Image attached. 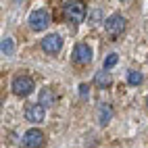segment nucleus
Returning <instances> with one entry per match:
<instances>
[{"instance_id": "0eeeda50", "label": "nucleus", "mask_w": 148, "mask_h": 148, "mask_svg": "<svg viewBox=\"0 0 148 148\" xmlns=\"http://www.w3.org/2000/svg\"><path fill=\"white\" fill-rule=\"evenodd\" d=\"M73 63L75 65H88L92 61V48L88 46V44H77L73 48Z\"/></svg>"}, {"instance_id": "4468645a", "label": "nucleus", "mask_w": 148, "mask_h": 148, "mask_svg": "<svg viewBox=\"0 0 148 148\" xmlns=\"http://www.w3.org/2000/svg\"><path fill=\"white\" fill-rule=\"evenodd\" d=\"M117 61H119V54H117V52H111V54H108V56L104 58L102 69H104V71H108L111 67H115V65H117Z\"/></svg>"}, {"instance_id": "9b49d317", "label": "nucleus", "mask_w": 148, "mask_h": 148, "mask_svg": "<svg viewBox=\"0 0 148 148\" xmlns=\"http://www.w3.org/2000/svg\"><path fill=\"white\" fill-rule=\"evenodd\" d=\"M94 84L104 90V88H108V86L113 84V77H111V73H108V71H104V69H102V71H98V73L94 75Z\"/></svg>"}, {"instance_id": "423d86ee", "label": "nucleus", "mask_w": 148, "mask_h": 148, "mask_svg": "<svg viewBox=\"0 0 148 148\" xmlns=\"http://www.w3.org/2000/svg\"><path fill=\"white\" fill-rule=\"evenodd\" d=\"M63 48V38L58 34H48L42 38V50L46 54H56Z\"/></svg>"}, {"instance_id": "f3484780", "label": "nucleus", "mask_w": 148, "mask_h": 148, "mask_svg": "<svg viewBox=\"0 0 148 148\" xmlns=\"http://www.w3.org/2000/svg\"><path fill=\"white\" fill-rule=\"evenodd\" d=\"M146 104H148V96H146Z\"/></svg>"}, {"instance_id": "1a4fd4ad", "label": "nucleus", "mask_w": 148, "mask_h": 148, "mask_svg": "<svg viewBox=\"0 0 148 148\" xmlns=\"http://www.w3.org/2000/svg\"><path fill=\"white\" fill-rule=\"evenodd\" d=\"M54 102H56L54 90H52V88H42L40 94H38V104H42L46 108V106H54Z\"/></svg>"}, {"instance_id": "2eb2a0df", "label": "nucleus", "mask_w": 148, "mask_h": 148, "mask_svg": "<svg viewBox=\"0 0 148 148\" xmlns=\"http://www.w3.org/2000/svg\"><path fill=\"white\" fill-rule=\"evenodd\" d=\"M79 98H82V100H88V98H90V86H88V84L79 86Z\"/></svg>"}, {"instance_id": "f8f14e48", "label": "nucleus", "mask_w": 148, "mask_h": 148, "mask_svg": "<svg viewBox=\"0 0 148 148\" xmlns=\"http://www.w3.org/2000/svg\"><path fill=\"white\" fill-rule=\"evenodd\" d=\"M0 50H2L4 56H13V54H15V42H13V38H2Z\"/></svg>"}, {"instance_id": "39448f33", "label": "nucleus", "mask_w": 148, "mask_h": 148, "mask_svg": "<svg viewBox=\"0 0 148 148\" xmlns=\"http://www.w3.org/2000/svg\"><path fill=\"white\" fill-rule=\"evenodd\" d=\"M44 132L38 130V127H32V130H27L25 136H23V146L25 148H42L44 146Z\"/></svg>"}, {"instance_id": "f257e3e1", "label": "nucleus", "mask_w": 148, "mask_h": 148, "mask_svg": "<svg viewBox=\"0 0 148 148\" xmlns=\"http://www.w3.org/2000/svg\"><path fill=\"white\" fill-rule=\"evenodd\" d=\"M63 15L69 23H73V25H79L84 21V17H86V6L84 2H79V0H71V2H65L63 6Z\"/></svg>"}, {"instance_id": "ddd939ff", "label": "nucleus", "mask_w": 148, "mask_h": 148, "mask_svg": "<svg viewBox=\"0 0 148 148\" xmlns=\"http://www.w3.org/2000/svg\"><path fill=\"white\" fill-rule=\"evenodd\" d=\"M142 82H144V75L140 71H136V69H130V71H127V84L130 86H140Z\"/></svg>"}, {"instance_id": "dca6fc26", "label": "nucleus", "mask_w": 148, "mask_h": 148, "mask_svg": "<svg viewBox=\"0 0 148 148\" xmlns=\"http://www.w3.org/2000/svg\"><path fill=\"white\" fill-rule=\"evenodd\" d=\"M98 19H100V11H94L92 13V23H98Z\"/></svg>"}, {"instance_id": "20e7f679", "label": "nucleus", "mask_w": 148, "mask_h": 148, "mask_svg": "<svg viewBox=\"0 0 148 148\" xmlns=\"http://www.w3.org/2000/svg\"><path fill=\"white\" fill-rule=\"evenodd\" d=\"M50 13L44 11V8H38V11H34L32 15H29V27L36 29V32H44V29L50 25Z\"/></svg>"}, {"instance_id": "7ed1b4c3", "label": "nucleus", "mask_w": 148, "mask_h": 148, "mask_svg": "<svg viewBox=\"0 0 148 148\" xmlns=\"http://www.w3.org/2000/svg\"><path fill=\"white\" fill-rule=\"evenodd\" d=\"M11 88H13V92L17 94V96H29L34 92V88H36V84H34V79L29 75H17L15 79H13V84H11Z\"/></svg>"}, {"instance_id": "f03ea898", "label": "nucleus", "mask_w": 148, "mask_h": 148, "mask_svg": "<svg viewBox=\"0 0 148 148\" xmlns=\"http://www.w3.org/2000/svg\"><path fill=\"white\" fill-rule=\"evenodd\" d=\"M125 25H127V21H125V17L123 15H119V13H115V15H111L104 21V32L113 38V40H117L123 32H125Z\"/></svg>"}, {"instance_id": "6e6552de", "label": "nucleus", "mask_w": 148, "mask_h": 148, "mask_svg": "<svg viewBox=\"0 0 148 148\" xmlns=\"http://www.w3.org/2000/svg\"><path fill=\"white\" fill-rule=\"evenodd\" d=\"M44 115H46V111H44V106L42 104H29L27 108H25V119L29 121V123H42L44 121Z\"/></svg>"}, {"instance_id": "9d476101", "label": "nucleus", "mask_w": 148, "mask_h": 148, "mask_svg": "<svg viewBox=\"0 0 148 148\" xmlns=\"http://www.w3.org/2000/svg\"><path fill=\"white\" fill-rule=\"evenodd\" d=\"M111 119H113V106L111 104H98V108H96V121L100 125H106Z\"/></svg>"}]
</instances>
